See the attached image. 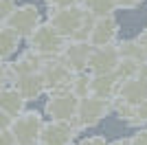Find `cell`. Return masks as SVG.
<instances>
[{
	"instance_id": "484cf974",
	"label": "cell",
	"mask_w": 147,
	"mask_h": 145,
	"mask_svg": "<svg viewBox=\"0 0 147 145\" xmlns=\"http://www.w3.org/2000/svg\"><path fill=\"white\" fill-rule=\"evenodd\" d=\"M49 9H57V7H70V5H79V0H46Z\"/></svg>"
},
{
	"instance_id": "ffe728a7",
	"label": "cell",
	"mask_w": 147,
	"mask_h": 145,
	"mask_svg": "<svg viewBox=\"0 0 147 145\" xmlns=\"http://www.w3.org/2000/svg\"><path fill=\"white\" fill-rule=\"evenodd\" d=\"M70 92L79 97H86L90 95V72L88 70H79V72H73V81H70Z\"/></svg>"
},
{
	"instance_id": "9a60e30c",
	"label": "cell",
	"mask_w": 147,
	"mask_h": 145,
	"mask_svg": "<svg viewBox=\"0 0 147 145\" xmlns=\"http://www.w3.org/2000/svg\"><path fill=\"white\" fill-rule=\"evenodd\" d=\"M42 64H44L42 57H40L35 51L26 48V51H22V53H20L13 62H9V70H11L13 79H16V77H20V75H26V72L40 70V68H42Z\"/></svg>"
},
{
	"instance_id": "1f68e13d",
	"label": "cell",
	"mask_w": 147,
	"mask_h": 145,
	"mask_svg": "<svg viewBox=\"0 0 147 145\" xmlns=\"http://www.w3.org/2000/svg\"><path fill=\"white\" fill-rule=\"evenodd\" d=\"M108 145H129V139H117V141H112V143Z\"/></svg>"
},
{
	"instance_id": "d6a6232c",
	"label": "cell",
	"mask_w": 147,
	"mask_h": 145,
	"mask_svg": "<svg viewBox=\"0 0 147 145\" xmlns=\"http://www.w3.org/2000/svg\"><path fill=\"white\" fill-rule=\"evenodd\" d=\"M2 24H5V20H2V16H0V26H2Z\"/></svg>"
},
{
	"instance_id": "d4e9b609",
	"label": "cell",
	"mask_w": 147,
	"mask_h": 145,
	"mask_svg": "<svg viewBox=\"0 0 147 145\" xmlns=\"http://www.w3.org/2000/svg\"><path fill=\"white\" fill-rule=\"evenodd\" d=\"M77 145H108V141L103 136H86V139H81Z\"/></svg>"
},
{
	"instance_id": "5b68a950",
	"label": "cell",
	"mask_w": 147,
	"mask_h": 145,
	"mask_svg": "<svg viewBox=\"0 0 147 145\" xmlns=\"http://www.w3.org/2000/svg\"><path fill=\"white\" fill-rule=\"evenodd\" d=\"M77 106H79V97L75 92H51L46 99V106H44V115L51 121H73L77 115Z\"/></svg>"
},
{
	"instance_id": "5bb4252c",
	"label": "cell",
	"mask_w": 147,
	"mask_h": 145,
	"mask_svg": "<svg viewBox=\"0 0 147 145\" xmlns=\"http://www.w3.org/2000/svg\"><path fill=\"white\" fill-rule=\"evenodd\" d=\"M121 84V79L117 77V72H97L90 75V95L101 97V99H112L117 95V88Z\"/></svg>"
},
{
	"instance_id": "44dd1931",
	"label": "cell",
	"mask_w": 147,
	"mask_h": 145,
	"mask_svg": "<svg viewBox=\"0 0 147 145\" xmlns=\"http://www.w3.org/2000/svg\"><path fill=\"white\" fill-rule=\"evenodd\" d=\"M114 72H117V77L121 79H127V77H134V75H138V62H132V60H119L117 68H114Z\"/></svg>"
},
{
	"instance_id": "7402d4cb",
	"label": "cell",
	"mask_w": 147,
	"mask_h": 145,
	"mask_svg": "<svg viewBox=\"0 0 147 145\" xmlns=\"http://www.w3.org/2000/svg\"><path fill=\"white\" fill-rule=\"evenodd\" d=\"M143 123H147V99H143L141 103H136V106H132V119H129V125H143Z\"/></svg>"
},
{
	"instance_id": "8fae6325",
	"label": "cell",
	"mask_w": 147,
	"mask_h": 145,
	"mask_svg": "<svg viewBox=\"0 0 147 145\" xmlns=\"http://www.w3.org/2000/svg\"><path fill=\"white\" fill-rule=\"evenodd\" d=\"M117 35H119V22L114 18V13H108V16L94 18L88 42H90V46H108V44L117 42Z\"/></svg>"
},
{
	"instance_id": "f1b7e54d",
	"label": "cell",
	"mask_w": 147,
	"mask_h": 145,
	"mask_svg": "<svg viewBox=\"0 0 147 145\" xmlns=\"http://www.w3.org/2000/svg\"><path fill=\"white\" fill-rule=\"evenodd\" d=\"M136 42L141 44V46H143V51L147 53V26L141 31V33H138V35H136Z\"/></svg>"
},
{
	"instance_id": "30bf717a",
	"label": "cell",
	"mask_w": 147,
	"mask_h": 145,
	"mask_svg": "<svg viewBox=\"0 0 147 145\" xmlns=\"http://www.w3.org/2000/svg\"><path fill=\"white\" fill-rule=\"evenodd\" d=\"M119 51H117V42L108 44V46H92L90 55H88V64L86 70L90 75H97V72H112L119 64Z\"/></svg>"
},
{
	"instance_id": "277c9868",
	"label": "cell",
	"mask_w": 147,
	"mask_h": 145,
	"mask_svg": "<svg viewBox=\"0 0 147 145\" xmlns=\"http://www.w3.org/2000/svg\"><path fill=\"white\" fill-rule=\"evenodd\" d=\"M86 18V11L81 5H70V7H57V9H49V20L46 22L59 33L61 37H70L77 33V29L81 26Z\"/></svg>"
},
{
	"instance_id": "ac0fdd59",
	"label": "cell",
	"mask_w": 147,
	"mask_h": 145,
	"mask_svg": "<svg viewBox=\"0 0 147 145\" xmlns=\"http://www.w3.org/2000/svg\"><path fill=\"white\" fill-rule=\"evenodd\" d=\"M117 51H119V57L121 60H132V62H145L147 60V53L143 51V46L134 40H121L117 42Z\"/></svg>"
},
{
	"instance_id": "e0dca14e",
	"label": "cell",
	"mask_w": 147,
	"mask_h": 145,
	"mask_svg": "<svg viewBox=\"0 0 147 145\" xmlns=\"http://www.w3.org/2000/svg\"><path fill=\"white\" fill-rule=\"evenodd\" d=\"M22 44V37L16 33V31H11L9 26H0V60L2 62H9V57L11 55L18 53V46Z\"/></svg>"
},
{
	"instance_id": "603a6c76",
	"label": "cell",
	"mask_w": 147,
	"mask_h": 145,
	"mask_svg": "<svg viewBox=\"0 0 147 145\" xmlns=\"http://www.w3.org/2000/svg\"><path fill=\"white\" fill-rule=\"evenodd\" d=\"M129 145H147V127H141L134 136H129Z\"/></svg>"
},
{
	"instance_id": "6da1fadb",
	"label": "cell",
	"mask_w": 147,
	"mask_h": 145,
	"mask_svg": "<svg viewBox=\"0 0 147 145\" xmlns=\"http://www.w3.org/2000/svg\"><path fill=\"white\" fill-rule=\"evenodd\" d=\"M64 44H66V37H61L49 22H40L26 37V48L35 51L42 60L57 57L59 51L64 48Z\"/></svg>"
},
{
	"instance_id": "cb8c5ba5",
	"label": "cell",
	"mask_w": 147,
	"mask_h": 145,
	"mask_svg": "<svg viewBox=\"0 0 147 145\" xmlns=\"http://www.w3.org/2000/svg\"><path fill=\"white\" fill-rule=\"evenodd\" d=\"M16 5H18L16 0H0V16H2V20L16 9Z\"/></svg>"
},
{
	"instance_id": "9c48e42d",
	"label": "cell",
	"mask_w": 147,
	"mask_h": 145,
	"mask_svg": "<svg viewBox=\"0 0 147 145\" xmlns=\"http://www.w3.org/2000/svg\"><path fill=\"white\" fill-rule=\"evenodd\" d=\"M92 46L90 42H79V40H66L64 48L59 51L57 60L73 72H79V70H86V64H88V55H90Z\"/></svg>"
},
{
	"instance_id": "4fadbf2b",
	"label": "cell",
	"mask_w": 147,
	"mask_h": 145,
	"mask_svg": "<svg viewBox=\"0 0 147 145\" xmlns=\"http://www.w3.org/2000/svg\"><path fill=\"white\" fill-rule=\"evenodd\" d=\"M13 88L22 95L24 101H33V99H37V97H42L44 92H46V88H44V77H42L40 70L16 77L13 79Z\"/></svg>"
},
{
	"instance_id": "3957f363",
	"label": "cell",
	"mask_w": 147,
	"mask_h": 145,
	"mask_svg": "<svg viewBox=\"0 0 147 145\" xmlns=\"http://www.w3.org/2000/svg\"><path fill=\"white\" fill-rule=\"evenodd\" d=\"M42 125H44L42 112H37V110H22L18 117L11 119L9 132H11L16 145H37Z\"/></svg>"
},
{
	"instance_id": "4dcf8cb0",
	"label": "cell",
	"mask_w": 147,
	"mask_h": 145,
	"mask_svg": "<svg viewBox=\"0 0 147 145\" xmlns=\"http://www.w3.org/2000/svg\"><path fill=\"white\" fill-rule=\"evenodd\" d=\"M138 75H143V77H147V60L138 64Z\"/></svg>"
},
{
	"instance_id": "d6986e66",
	"label": "cell",
	"mask_w": 147,
	"mask_h": 145,
	"mask_svg": "<svg viewBox=\"0 0 147 145\" xmlns=\"http://www.w3.org/2000/svg\"><path fill=\"white\" fill-rule=\"evenodd\" d=\"M79 5L84 7L90 16H94V18H101V16H108V13H114L119 9L117 0H79Z\"/></svg>"
},
{
	"instance_id": "8992f818",
	"label": "cell",
	"mask_w": 147,
	"mask_h": 145,
	"mask_svg": "<svg viewBox=\"0 0 147 145\" xmlns=\"http://www.w3.org/2000/svg\"><path fill=\"white\" fill-rule=\"evenodd\" d=\"M40 22H42V13H40V9L35 5H20V7L16 5V9L5 18V26L16 31L22 40H26L29 33Z\"/></svg>"
},
{
	"instance_id": "ba28073f",
	"label": "cell",
	"mask_w": 147,
	"mask_h": 145,
	"mask_svg": "<svg viewBox=\"0 0 147 145\" xmlns=\"http://www.w3.org/2000/svg\"><path fill=\"white\" fill-rule=\"evenodd\" d=\"M79 130L73 121H44L37 145H73Z\"/></svg>"
},
{
	"instance_id": "7a4b0ae2",
	"label": "cell",
	"mask_w": 147,
	"mask_h": 145,
	"mask_svg": "<svg viewBox=\"0 0 147 145\" xmlns=\"http://www.w3.org/2000/svg\"><path fill=\"white\" fill-rule=\"evenodd\" d=\"M112 112V103L110 99H101L94 95H86L79 99L77 106V115H75L73 123L77 130H88V127H97L105 117Z\"/></svg>"
},
{
	"instance_id": "e575fe53",
	"label": "cell",
	"mask_w": 147,
	"mask_h": 145,
	"mask_svg": "<svg viewBox=\"0 0 147 145\" xmlns=\"http://www.w3.org/2000/svg\"><path fill=\"white\" fill-rule=\"evenodd\" d=\"M16 2H18V0H16Z\"/></svg>"
},
{
	"instance_id": "2e32d148",
	"label": "cell",
	"mask_w": 147,
	"mask_h": 145,
	"mask_svg": "<svg viewBox=\"0 0 147 145\" xmlns=\"http://www.w3.org/2000/svg\"><path fill=\"white\" fill-rule=\"evenodd\" d=\"M24 106H26V101L13 88V84H7L0 88V112H5V115H9L13 119V117H18L24 110Z\"/></svg>"
},
{
	"instance_id": "7c38bea8",
	"label": "cell",
	"mask_w": 147,
	"mask_h": 145,
	"mask_svg": "<svg viewBox=\"0 0 147 145\" xmlns=\"http://www.w3.org/2000/svg\"><path fill=\"white\" fill-rule=\"evenodd\" d=\"M119 101L127 103V106H136L141 103L143 99H147V77L143 75H134V77L123 79L117 88V95H114Z\"/></svg>"
},
{
	"instance_id": "52a82bcc",
	"label": "cell",
	"mask_w": 147,
	"mask_h": 145,
	"mask_svg": "<svg viewBox=\"0 0 147 145\" xmlns=\"http://www.w3.org/2000/svg\"><path fill=\"white\" fill-rule=\"evenodd\" d=\"M44 77V88L46 95L51 92H61V90H70V81H73V70H68L57 57L44 60L42 68H40Z\"/></svg>"
},
{
	"instance_id": "83f0119b",
	"label": "cell",
	"mask_w": 147,
	"mask_h": 145,
	"mask_svg": "<svg viewBox=\"0 0 147 145\" xmlns=\"http://www.w3.org/2000/svg\"><path fill=\"white\" fill-rule=\"evenodd\" d=\"M0 145H16V141H13L9 130H2V132H0Z\"/></svg>"
},
{
	"instance_id": "f546056e",
	"label": "cell",
	"mask_w": 147,
	"mask_h": 145,
	"mask_svg": "<svg viewBox=\"0 0 147 145\" xmlns=\"http://www.w3.org/2000/svg\"><path fill=\"white\" fill-rule=\"evenodd\" d=\"M9 125H11V117L5 115V112H0V132H2V130H9Z\"/></svg>"
},
{
	"instance_id": "4316f807",
	"label": "cell",
	"mask_w": 147,
	"mask_h": 145,
	"mask_svg": "<svg viewBox=\"0 0 147 145\" xmlns=\"http://www.w3.org/2000/svg\"><path fill=\"white\" fill-rule=\"evenodd\" d=\"M143 0H117V7L119 9H136V7H141Z\"/></svg>"
},
{
	"instance_id": "836d02e7",
	"label": "cell",
	"mask_w": 147,
	"mask_h": 145,
	"mask_svg": "<svg viewBox=\"0 0 147 145\" xmlns=\"http://www.w3.org/2000/svg\"><path fill=\"white\" fill-rule=\"evenodd\" d=\"M44 2H46V0H44Z\"/></svg>"
}]
</instances>
